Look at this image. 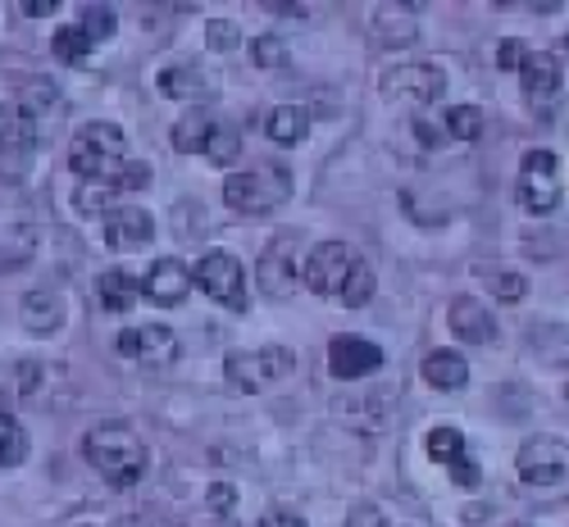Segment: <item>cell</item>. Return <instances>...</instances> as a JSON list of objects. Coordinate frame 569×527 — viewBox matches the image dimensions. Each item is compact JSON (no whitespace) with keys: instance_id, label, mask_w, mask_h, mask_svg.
I'll return each instance as SVG.
<instances>
[{"instance_id":"obj_33","label":"cell","mask_w":569,"mask_h":527,"mask_svg":"<svg viewBox=\"0 0 569 527\" xmlns=\"http://www.w3.org/2000/svg\"><path fill=\"white\" fill-rule=\"evenodd\" d=\"M51 105H60V95H56V87H51V82H28V87H23V95H19V110H23L28 119L46 114Z\"/></svg>"},{"instance_id":"obj_20","label":"cell","mask_w":569,"mask_h":527,"mask_svg":"<svg viewBox=\"0 0 569 527\" xmlns=\"http://www.w3.org/2000/svg\"><path fill=\"white\" fill-rule=\"evenodd\" d=\"M160 91L169 101H206L210 95V78L197 69V64H173L160 73Z\"/></svg>"},{"instance_id":"obj_32","label":"cell","mask_w":569,"mask_h":527,"mask_svg":"<svg viewBox=\"0 0 569 527\" xmlns=\"http://www.w3.org/2000/svg\"><path fill=\"white\" fill-rule=\"evenodd\" d=\"M429 455L438 464H456L465 455V437L456 433V427H433V433H429Z\"/></svg>"},{"instance_id":"obj_10","label":"cell","mask_w":569,"mask_h":527,"mask_svg":"<svg viewBox=\"0 0 569 527\" xmlns=\"http://www.w3.org/2000/svg\"><path fill=\"white\" fill-rule=\"evenodd\" d=\"M519 477H525L529 487H556L560 477L569 473V446L556 442V437H533L519 446V459H515Z\"/></svg>"},{"instance_id":"obj_4","label":"cell","mask_w":569,"mask_h":527,"mask_svg":"<svg viewBox=\"0 0 569 527\" xmlns=\"http://www.w3.org/2000/svg\"><path fill=\"white\" fill-rule=\"evenodd\" d=\"M297 368V355L288 346H264V351H232L223 359V377L237 392H264Z\"/></svg>"},{"instance_id":"obj_38","label":"cell","mask_w":569,"mask_h":527,"mask_svg":"<svg viewBox=\"0 0 569 527\" xmlns=\"http://www.w3.org/2000/svg\"><path fill=\"white\" fill-rule=\"evenodd\" d=\"M529 51H525V41H501L497 45V69H525Z\"/></svg>"},{"instance_id":"obj_31","label":"cell","mask_w":569,"mask_h":527,"mask_svg":"<svg viewBox=\"0 0 569 527\" xmlns=\"http://www.w3.org/2000/svg\"><path fill=\"white\" fill-rule=\"evenodd\" d=\"M56 55H60V64H82L87 60V51H91V41H87V32L73 23V28H60L56 32Z\"/></svg>"},{"instance_id":"obj_45","label":"cell","mask_w":569,"mask_h":527,"mask_svg":"<svg viewBox=\"0 0 569 527\" xmlns=\"http://www.w3.org/2000/svg\"><path fill=\"white\" fill-rule=\"evenodd\" d=\"M28 19H46V14H56L60 10V0H28V6H19Z\"/></svg>"},{"instance_id":"obj_21","label":"cell","mask_w":569,"mask_h":527,"mask_svg":"<svg viewBox=\"0 0 569 527\" xmlns=\"http://www.w3.org/2000/svg\"><path fill=\"white\" fill-rule=\"evenodd\" d=\"M260 286L269 296H282V292H292V282H297V264H292V251L288 246H269L264 255H260Z\"/></svg>"},{"instance_id":"obj_40","label":"cell","mask_w":569,"mask_h":527,"mask_svg":"<svg viewBox=\"0 0 569 527\" xmlns=\"http://www.w3.org/2000/svg\"><path fill=\"white\" fill-rule=\"evenodd\" d=\"M141 186H151V164H128L123 178H119V191H141Z\"/></svg>"},{"instance_id":"obj_26","label":"cell","mask_w":569,"mask_h":527,"mask_svg":"<svg viewBox=\"0 0 569 527\" xmlns=\"http://www.w3.org/2000/svg\"><path fill=\"white\" fill-rule=\"evenodd\" d=\"M78 28L87 32L91 45H97V41H110L114 37L119 14H114V6H78Z\"/></svg>"},{"instance_id":"obj_36","label":"cell","mask_w":569,"mask_h":527,"mask_svg":"<svg viewBox=\"0 0 569 527\" xmlns=\"http://www.w3.org/2000/svg\"><path fill=\"white\" fill-rule=\"evenodd\" d=\"M206 45L210 51H237V45H242V32H237V23H228V19H210L206 23Z\"/></svg>"},{"instance_id":"obj_5","label":"cell","mask_w":569,"mask_h":527,"mask_svg":"<svg viewBox=\"0 0 569 527\" xmlns=\"http://www.w3.org/2000/svg\"><path fill=\"white\" fill-rule=\"evenodd\" d=\"M515 201L529 214H551L560 205V164H556L551 151H529L525 160H519Z\"/></svg>"},{"instance_id":"obj_30","label":"cell","mask_w":569,"mask_h":527,"mask_svg":"<svg viewBox=\"0 0 569 527\" xmlns=\"http://www.w3.org/2000/svg\"><path fill=\"white\" fill-rule=\"evenodd\" d=\"M338 301H342L347 310H360V305H369V301H373V268H369L365 260H360V264H356V273L347 277V286H342V296H338Z\"/></svg>"},{"instance_id":"obj_41","label":"cell","mask_w":569,"mask_h":527,"mask_svg":"<svg viewBox=\"0 0 569 527\" xmlns=\"http://www.w3.org/2000/svg\"><path fill=\"white\" fill-rule=\"evenodd\" d=\"M451 477H456V483H460V487H479V483H483V473H479V464H473L469 455H460V459L451 464Z\"/></svg>"},{"instance_id":"obj_34","label":"cell","mask_w":569,"mask_h":527,"mask_svg":"<svg viewBox=\"0 0 569 527\" xmlns=\"http://www.w3.org/2000/svg\"><path fill=\"white\" fill-rule=\"evenodd\" d=\"M447 132H451L456 141H479V132H483V114L473 110V105H460V110L447 114Z\"/></svg>"},{"instance_id":"obj_48","label":"cell","mask_w":569,"mask_h":527,"mask_svg":"<svg viewBox=\"0 0 569 527\" xmlns=\"http://www.w3.org/2000/svg\"><path fill=\"white\" fill-rule=\"evenodd\" d=\"M0 114H6V110H0Z\"/></svg>"},{"instance_id":"obj_1","label":"cell","mask_w":569,"mask_h":527,"mask_svg":"<svg viewBox=\"0 0 569 527\" xmlns=\"http://www.w3.org/2000/svg\"><path fill=\"white\" fill-rule=\"evenodd\" d=\"M82 455L114 491H128L147 477V442L132 433V423H97L82 437Z\"/></svg>"},{"instance_id":"obj_19","label":"cell","mask_w":569,"mask_h":527,"mask_svg":"<svg viewBox=\"0 0 569 527\" xmlns=\"http://www.w3.org/2000/svg\"><path fill=\"white\" fill-rule=\"evenodd\" d=\"M423 382L438 392H460L469 382V364L456 351H429L423 355Z\"/></svg>"},{"instance_id":"obj_43","label":"cell","mask_w":569,"mask_h":527,"mask_svg":"<svg viewBox=\"0 0 569 527\" xmlns=\"http://www.w3.org/2000/svg\"><path fill=\"white\" fill-rule=\"evenodd\" d=\"M182 527H237L228 514H214V509H201V514H192V518H187Z\"/></svg>"},{"instance_id":"obj_46","label":"cell","mask_w":569,"mask_h":527,"mask_svg":"<svg viewBox=\"0 0 569 527\" xmlns=\"http://www.w3.org/2000/svg\"><path fill=\"white\" fill-rule=\"evenodd\" d=\"M114 527H151V523H147V518H119Z\"/></svg>"},{"instance_id":"obj_27","label":"cell","mask_w":569,"mask_h":527,"mask_svg":"<svg viewBox=\"0 0 569 527\" xmlns=\"http://www.w3.org/2000/svg\"><path fill=\"white\" fill-rule=\"evenodd\" d=\"M28 459V437H23V427L0 409V468H14Z\"/></svg>"},{"instance_id":"obj_35","label":"cell","mask_w":569,"mask_h":527,"mask_svg":"<svg viewBox=\"0 0 569 527\" xmlns=\"http://www.w3.org/2000/svg\"><path fill=\"white\" fill-rule=\"evenodd\" d=\"M251 60H256V69H278L282 60H288V45L278 41V32H264V37H256V45H251Z\"/></svg>"},{"instance_id":"obj_11","label":"cell","mask_w":569,"mask_h":527,"mask_svg":"<svg viewBox=\"0 0 569 527\" xmlns=\"http://www.w3.org/2000/svg\"><path fill=\"white\" fill-rule=\"evenodd\" d=\"M119 355L141 368H164L178 359V337L160 323H141V327L119 332Z\"/></svg>"},{"instance_id":"obj_15","label":"cell","mask_w":569,"mask_h":527,"mask_svg":"<svg viewBox=\"0 0 569 527\" xmlns=\"http://www.w3.org/2000/svg\"><path fill=\"white\" fill-rule=\"evenodd\" d=\"M192 286H197V282H192V268L169 255V260H156L151 273L141 277V296H147L151 305H182Z\"/></svg>"},{"instance_id":"obj_9","label":"cell","mask_w":569,"mask_h":527,"mask_svg":"<svg viewBox=\"0 0 569 527\" xmlns=\"http://www.w3.org/2000/svg\"><path fill=\"white\" fill-rule=\"evenodd\" d=\"M32 146H37V119L23 110L0 114V182H19L32 169Z\"/></svg>"},{"instance_id":"obj_39","label":"cell","mask_w":569,"mask_h":527,"mask_svg":"<svg viewBox=\"0 0 569 527\" xmlns=\"http://www.w3.org/2000/svg\"><path fill=\"white\" fill-rule=\"evenodd\" d=\"M347 527H388V514L378 509V505H356L351 518H347Z\"/></svg>"},{"instance_id":"obj_47","label":"cell","mask_w":569,"mask_h":527,"mask_svg":"<svg viewBox=\"0 0 569 527\" xmlns=\"http://www.w3.org/2000/svg\"><path fill=\"white\" fill-rule=\"evenodd\" d=\"M565 396H569V387H565Z\"/></svg>"},{"instance_id":"obj_7","label":"cell","mask_w":569,"mask_h":527,"mask_svg":"<svg viewBox=\"0 0 569 527\" xmlns=\"http://www.w3.org/2000/svg\"><path fill=\"white\" fill-rule=\"evenodd\" d=\"M378 87H383L388 101H401V105H433V101H442V91H447V73H442V64L423 60V64L388 69Z\"/></svg>"},{"instance_id":"obj_37","label":"cell","mask_w":569,"mask_h":527,"mask_svg":"<svg viewBox=\"0 0 569 527\" xmlns=\"http://www.w3.org/2000/svg\"><path fill=\"white\" fill-rule=\"evenodd\" d=\"M492 292H497V301H525V292H529V282L519 277V273H492Z\"/></svg>"},{"instance_id":"obj_17","label":"cell","mask_w":569,"mask_h":527,"mask_svg":"<svg viewBox=\"0 0 569 527\" xmlns=\"http://www.w3.org/2000/svg\"><path fill=\"white\" fill-rule=\"evenodd\" d=\"M519 82H525V101L538 105V101H551V95L560 91L565 69H560V60L551 51H529L525 69H519Z\"/></svg>"},{"instance_id":"obj_8","label":"cell","mask_w":569,"mask_h":527,"mask_svg":"<svg viewBox=\"0 0 569 527\" xmlns=\"http://www.w3.org/2000/svg\"><path fill=\"white\" fill-rule=\"evenodd\" d=\"M356 264H360V255L347 242H323L306 260V286L315 296H342V286L356 273Z\"/></svg>"},{"instance_id":"obj_13","label":"cell","mask_w":569,"mask_h":527,"mask_svg":"<svg viewBox=\"0 0 569 527\" xmlns=\"http://www.w3.org/2000/svg\"><path fill=\"white\" fill-rule=\"evenodd\" d=\"M383 368V351L365 337H333L328 342V373L342 377V382H356V377H369Z\"/></svg>"},{"instance_id":"obj_25","label":"cell","mask_w":569,"mask_h":527,"mask_svg":"<svg viewBox=\"0 0 569 527\" xmlns=\"http://www.w3.org/2000/svg\"><path fill=\"white\" fill-rule=\"evenodd\" d=\"M214 123L206 110H187L178 123H173V146L178 151H206V141H210Z\"/></svg>"},{"instance_id":"obj_44","label":"cell","mask_w":569,"mask_h":527,"mask_svg":"<svg viewBox=\"0 0 569 527\" xmlns=\"http://www.w3.org/2000/svg\"><path fill=\"white\" fill-rule=\"evenodd\" d=\"M260 527H306L297 514H288V509H269L264 518H260Z\"/></svg>"},{"instance_id":"obj_18","label":"cell","mask_w":569,"mask_h":527,"mask_svg":"<svg viewBox=\"0 0 569 527\" xmlns=\"http://www.w3.org/2000/svg\"><path fill=\"white\" fill-rule=\"evenodd\" d=\"M23 323L37 332V337L56 332V327L64 323V301H60V292H51V286H32V292L23 296Z\"/></svg>"},{"instance_id":"obj_16","label":"cell","mask_w":569,"mask_h":527,"mask_svg":"<svg viewBox=\"0 0 569 527\" xmlns=\"http://www.w3.org/2000/svg\"><path fill=\"white\" fill-rule=\"evenodd\" d=\"M451 332L460 342H469V346H488V342H497V318L488 314L483 301L456 296L451 301Z\"/></svg>"},{"instance_id":"obj_24","label":"cell","mask_w":569,"mask_h":527,"mask_svg":"<svg viewBox=\"0 0 569 527\" xmlns=\"http://www.w3.org/2000/svg\"><path fill=\"white\" fill-rule=\"evenodd\" d=\"M32 260V227L23 223H0V273H10Z\"/></svg>"},{"instance_id":"obj_22","label":"cell","mask_w":569,"mask_h":527,"mask_svg":"<svg viewBox=\"0 0 569 527\" xmlns=\"http://www.w3.org/2000/svg\"><path fill=\"white\" fill-rule=\"evenodd\" d=\"M132 301H137V282H132V273H123V268H106V273L97 277V305H101L106 314H128Z\"/></svg>"},{"instance_id":"obj_3","label":"cell","mask_w":569,"mask_h":527,"mask_svg":"<svg viewBox=\"0 0 569 527\" xmlns=\"http://www.w3.org/2000/svg\"><path fill=\"white\" fill-rule=\"evenodd\" d=\"M288 196H292L288 169H256V173H237L223 182V205L232 214H269Z\"/></svg>"},{"instance_id":"obj_6","label":"cell","mask_w":569,"mask_h":527,"mask_svg":"<svg viewBox=\"0 0 569 527\" xmlns=\"http://www.w3.org/2000/svg\"><path fill=\"white\" fill-rule=\"evenodd\" d=\"M192 282L201 286L214 305L247 310V273H242V264H237L228 251H206L201 264L192 268Z\"/></svg>"},{"instance_id":"obj_42","label":"cell","mask_w":569,"mask_h":527,"mask_svg":"<svg viewBox=\"0 0 569 527\" xmlns=\"http://www.w3.org/2000/svg\"><path fill=\"white\" fill-rule=\"evenodd\" d=\"M232 500H237V491H232V487H223V483L206 491V509H214V514H232Z\"/></svg>"},{"instance_id":"obj_23","label":"cell","mask_w":569,"mask_h":527,"mask_svg":"<svg viewBox=\"0 0 569 527\" xmlns=\"http://www.w3.org/2000/svg\"><path fill=\"white\" fill-rule=\"evenodd\" d=\"M306 128H310V114H306L301 105H278V110L264 119V132H269V141H278V146H301Z\"/></svg>"},{"instance_id":"obj_29","label":"cell","mask_w":569,"mask_h":527,"mask_svg":"<svg viewBox=\"0 0 569 527\" xmlns=\"http://www.w3.org/2000/svg\"><path fill=\"white\" fill-rule=\"evenodd\" d=\"M237 155H242V136H237V128H232V123H214V132H210V141H206V160L232 164Z\"/></svg>"},{"instance_id":"obj_2","label":"cell","mask_w":569,"mask_h":527,"mask_svg":"<svg viewBox=\"0 0 569 527\" xmlns=\"http://www.w3.org/2000/svg\"><path fill=\"white\" fill-rule=\"evenodd\" d=\"M69 169L82 182H114L128 169V146H123V128L119 123H82L73 132L69 146Z\"/></svg>"},{"instance_id":"obj_12","label":"cell","mask_w":569,"mask_h":527,"mask_svg":"<svg viewBox=\"0 0 569 527\" xmlns=\"http://www.w3.org/2000/svg\"><path fill=\"white\" fill-rule=\"evenodd\" d=\"M369 32L373 45H388V51H401L419 37V10L406 6V0H388V6H373L369 10Z\"/></svg>"},{"instance_id":"obj_28","label":"cell","mask_w":569,"mask_h":527,"mask_svg":"<svg viewBox=\"0 0 569 527\" xmlns=\"http://www.w3.org/2000/svg\"><path fill=\"white\" fill-rule=\"evenodd\" d=\"M114 191H119L114 182H82L73 205H78V214H110V210H119L114 205Z\"/></svg>"},{"instance_id":"obj_14","label":"cell","mask_w":569,"mask_h":527,"mask_svg":"<svg viewBox=\"0 0 569 527\" xmlns=\"http://www.w3.org/2000/svg\"><path fill=\"white\" fill-rule=\"evenodd\" d=\"M101 236H106L110 251H141L156 236V219L147 210H137V205H119V210L106 214Z\"/></svg>"}]
</instances>
